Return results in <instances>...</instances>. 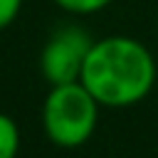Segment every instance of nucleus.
I'll return each instance as SVG.
<instances>
[{"instance_id":"nucleus-1","label":"nucleus","mask_w":158,"mask_h":158,"mask_svg":"<svg viewBox=\"0 0 158 158\" xmlns=\"http://www.w3.org/2000/svg\"><path fill=\"white\" fill-rule=\"evenodd\" d=\"M158 79L151 49L128 35L94 40L79 81L106 109H126L143 101Z\"/></svg>"},{"instance_id":"nucleus-5","label":"nucleus","mask_w":158,"mask_h":158,"mask_svg":"<svg viewBox=\"0 0 158 158\" xmlns=\"http://www.w3.org/2000/svg\"><path fill=\"white\" fill-rule=\"evenodd\" d=\"M111 2L114 0H54V5L69 15H94L104 7H109Z\"/></svg>"},{"instance_id":"nucleus-4","label":"nucleus","mask_w":158,"mask_h":158,"mask_svg":"<svg viewBox=\"0 0 158 158\" xmlns=\"http://www.w3.org/2000/svg\"><path fill=\"white\" fill-rule=\"evenodd\" d=\"M20 153V128L12 116L0 111V158H17Z\"/></svg>"},{"instance_id":"nucleus-2","label":"nucleus","mask_w":158,"mask_h":158,"mask_svg":"<svg viewBox=\"0 0 158 158\" xmlns=\"http://www.w3.org/2000/svg\"><path fill=\"white\" fill-rule=\"evenodd\" d=\"M99 109L101 104L81 81L54 84L42 104L44 136L59 148H79L94 136Z\"/></svg>"},{"instance_id":"nucleus-3","label":"nucleus","mask_w":158,"mask_h":158,"mask_svg":"<svg viewBox=\"0 0 158 158\" xmlns=\"http://www.w3.org/2000/svg\"><path fill=\"white\" fill-rule=\"evenodd\" d=\"M91 44L94 40L89 37V32L77 25H64L57 32H52L40 54V72L49 81V86L79 81Z\"/></svg>"},{"instance_id":"nucleus-6","label":"nucleus","mask_w":158,"mask_h":158,"mask_svg":"<svg viewBox=\"0 0 158 158\" xmlns=\"http://www.w3.org/2000/svg\"><path fill=\"white\" fill-rule=\"evenodd\" d=\"M20 7H22V0H0V30L15 22V17L20 15Z\"/></svg>"}]
</instances>
